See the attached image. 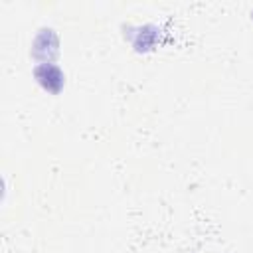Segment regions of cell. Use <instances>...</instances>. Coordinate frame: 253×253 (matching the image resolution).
<instances>
[{"label":"cell","mask_w":253,"mask_h":253,"mask_svg":"<svg viewBox=\"0 0 253 253\" xmlns=\"http://www.w3.org/2000/svg\"><path fill=\"white\" fill-rule=\"evenodd\" d=\"M251 16H253V14H251Z\"/></svg>","instance_id":"obj_3"},{"label":"cell","mask_w":253,"mask_h":253,"mask_svg":"<svg viewBox=\"0 0 253 253\" xmlns=\"http://www.w3.org/2000/svg\"><path fill=\"white\" fill-rule=\"evenodd\" d=\"M34 75L38 79V83L49 91V93H59L61 87L65 85V75L61 73V69L53 63H40L34 69Z\"/></svg>","instance_id":"obj_2"},{"label":"cell","mask_w":253,"mask_h":253,"mask_svg":"<svg viewBox=\"0 0 253 253\" xmlns=\"http://www.w3.org/2000/svg\"><path fill=\"white\" fill-rule=\"evenodd\" d=\"M57 36L51 28H43L38 32L34 43H32V55L42 63H51V59L57 55Z\"/></svg>","instance_id":"obj_1"}]
</instances>
